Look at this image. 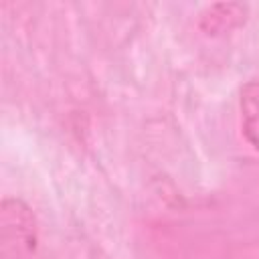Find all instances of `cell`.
I'll return each mask as SVG.
<instances>
[{
	"instance_id": "1",
	"label": "cell",
	"mask_w": 259,
	"mask_h": 259,
	"mask_svg": "<svg viewBox=\"0 0 259 259\" xmlns=\"http://www.w3.org/2000/svg\"><path fill=\"white\" fill-rule=\"evenodd\" d=\"M0 243L4 259H30L36 251L38 229L32 208L20 198L0 204Z\"/></svg>"
},
{
	"instance_id": "2",
	"label": "cell",
	"mask_w": 259,
	"mask_h": 259,
	"mask_svg": "<svg viewBox=\"0 0 259 259\" xmlns=\"http://www.w3.org/2000/svg\"><path fill=\"white\" fill-rule=\"evenodd\" d=\"M249 6L241 2H219L200 12L198 26L202 32L210 36H219L225 32H231L247 22Z\"/></svg>"
},
{
	"instance_id": "3",
	"label": "cell",
	"mask_w": 259,
	"mask_h": 259,
	"mask_svg": "<svg viewBox=\"0 0 259 259\" xmlns=\"http://www.w3.org/2000/svg\"><path fill=\"white\" fill-rule=\"evenodd\" d=\"M241 125L247 144L259 152V77L249 79L239 93Z\"/></svg>"
}]
</instances>
